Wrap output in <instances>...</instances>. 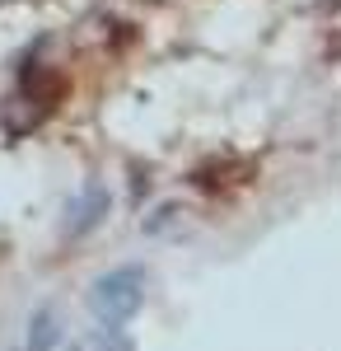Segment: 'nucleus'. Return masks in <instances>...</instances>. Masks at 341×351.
<instances>
[{"label":"nucleus","instance_id":"obj_1","mask_svg":"<svg viewBox=\"0 0 341 351\" xmlns=\"http://www.w3.org/2000/svg\"><path fill=\"white\" fill-rule=\"evenodd\" d=\"M145 304V271L140 267H117L103 271L94 286H89V309L103 328H122L127 319L140 314Z\"/></svg>","mask_w":341,"mask_h":351},{"label":"nucleus","instance_id":"obj_2","mask_svg":"<svg viewBox=\"0 0 341 351\" xmlns=\"http://www.w3.org/2000/svg\"><path fill=\"white\" fill-rule=\"evenodd\" d=\"M103 216H108V188L89 178V183L75 192V202L66 206V234L75 239V234H84V230H94Z\"/></svg>","mask_w":341,"mask_h":351},{"label":"nucleus","instance_id":"obj_3","mask_svg":"<svg viewBox=\"0 0 341 351\" xmlns=\"http://www.w3.org/2000/svg\"><path fill=\"white\" fill-rule=\"evenodd\" d=\"M56 347V319L52 309H38L28 319V351H52Z\"/></svg>","mask_w":341,"mask_h":351},{"label":"nucleus","instance_id":"obj_4","mask_svg":"<svg viewBox=\"0 0 341 351\" xmlns=\"http://www.w3.org/2000/svg\"><path fill=\"white\" fill-rule=\"evenodd\" d=\"M75 351H136V347H131V337H127L122 328H99V332L84 337Z\"/></svg>","mask_w":341,"mask_h":351}]
</instances>
